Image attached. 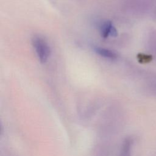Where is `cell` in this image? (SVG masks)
<instances>
[{
  "mask_svg": "<svg viewBox=\"0 0 156 156\" xmlns=\"http://www.w3.org/2000/svg\"><path fill=\"white\" fill-rule=\"evenodd\" d=\"M32 45L41 63H45L50 55V48L46 41L40 37H34Z\"/></svg>",
  "mask_w": 156,
  "mask_h": 156,
  "instance_id": "obj_1",
  "label": "cell"
},
{
  "mask_svg": "<svg viewBox=\"0 0 156 156\" xmlns=\"http://www.w3.org/2000/svg\"><path fill=\"white\" fill-rule=\"evenodd\" d=\"M95 51L97 54H98L101 56L105 57V58L113 59L117 57L115 52H114L113 51L109 50L108 49H105V48H96L95 49Z\"/></svg>",
  "mask_w": 156,
  "mask_h": 156,
  "instance_id": "obj_4",
  "label": "cell"
},
{
  "mask_svg": "<svg viewBox=\"0 0 156 156\" xmlns=\"http://www.w3.org/2000/svg\"><path fill=\"white\" fill-rule=\"evenodd\" d=\"M133 140L131 136H127L121 144L119 156H131Z\"/></svg>",
  "mask_w": 156,
  "mask_h": 156,
  "instance_id": "obj_3",
  "label": "cell"
},
{
  "mask_svg": "<svg viewBox=\"0 0 156 156\" xmlns=\"http://www.w3.org/2000/svg\"><path fill=\"white\" fill-rule=\"evenodd\" d=\"M101 34L102 37L107 38L108 36L115 37L118 35L117 30L110 21L104 22L101 27Z\"/></svg>",
  "mask_w": 156,
  "mask_h": 156,
  "instance_id": "obj_2",
  "label": "cell"
}]
</instances>
